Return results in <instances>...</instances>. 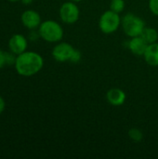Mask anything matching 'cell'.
<instances>
[{
  "label": "cell",
  "instance_id": "13",
  "mask_svg": "<svg viewBox=\"0 0 158 159\" xmlns=\"http://www.w3.org/2000/svg\"><path fill=\"white\" fill-rule=\"evenodd\" d=\"M126 3L124 0H112L110 3V9L120 14L125 9Z\"/></svg>",
  "mask_w": 158,
  "mask_h": 159
},
{
  "label": "cell",
  "instance_id": "20",
  "mask_svg": "<svg viewBox=\"0 0 158 159\" xmlns=\"http://www.w3.org/2000/svg\"><path fill=\"white\" fill-rule=\"evenodd\" d=\"M7 1H10V2H18L20 0H7Z\"/></svg>",
  "mask_w": 158,
  "mask_h": 159
},
{
  "label": "cell",
  "instance_id": "3",
  "mask_svg": "<svg viewBox=\"0 0 158 159\" xmlns=\"http://www.w3.org/2000/svg\"><path fill=\"white\" fill-rule=\"evenodd\" d=\"M121 25L125 34L129 37H135L142 34L145 28V22L139 16L129 13L121 20Z\"/></svg>",
  "mask_w": 158,
  "mask_h": 159
},
{
  "label": "cell",
  "instance_id": "15",
  "mask_svg": "<svg viewBox=\"0 0 158 159\" xmlns=\"http://www.w3.org/2000/svg\"><path fill=\"white\" fill-rule=\"evenodd\" d=\"M149 8L153 14L158 16V0H149Z\"/></svg>",
  "mask_w": 158,
  "mask_h": 159
},
{
  "label": "cell",
  "instance_id": "16",
  "mask_svg": "<svg viewBox=\"0 0 158 159\" xmlns=\"http://www.w3.org/2000/svg\"><path fill=\"white\" fill-rule=\"evenodd\" d=\"M81 59H82L81 52L79 50L75 49L74 54H73V56H72V58H71V60H70V61L73 62V63H77V62H79L81 61Z\"/></svg>",
  "mask_w": 158,
  "mask_h": 159
},
{
  "label": "cell",
  "instance_id": "6",
  "mask_svg": "<svg viewBox=\"0 0 158 159\" xmlns=\"http://www.w3.org/2000/svg\"><path fill=\"white\" fill-rule=\"evenodd\" d=\"M75 48L66 42L59 43L56 45L52 50V57L55 61L59 62H64V61H70Z\"/></svg>",
  "mask_w": 158,
  "mask_h": 159
},
{
  "label": "cell",
  "instance_id": "10",
  "mask_svg": "<svg viewBox=\"0 0 158 159\" xmlns=\"http://www.w3.org/2000/svg\"><path fill=\"white\" fill-rule=\"evenodd\" d=\"M107 101L114 106H120L125 103L127 95L120 89H111L106 94Z\"/></svg>",
  "mask_w": 158,
  "mask_h": 159
},
{
  "label": "cell",
  "instance_id": "1",
  "mask_svg": "<svg viewBox=\"0 0 158 159\" xmlns=\"http://www.w3.org/2000/svg\"><path fill=\"white\" fill-rule=\"evenodd\" d=\"M15 69L20 75L32 76L37 74L44 65L42 56L34 51H24L17 55L15 61Z\"/></svg>",
  "mask_w": 158,
  "mask_h": 159
},
{
  "label": "cell",
  "instance_id": "4",
  "mask_svg": "<svg viewBox=\"0 0 158 159\" xmlns=\"http://www.w3.org/2000/svg\"><path fill=\"white\" fill-rule=\"evenodd\" d=\"M120 24L121 19L119 17V14L111 9L102 13L99 20L101 31L106 34L115 33L119 28Z\"/></svg>",
  "mask_w": 158,
  "mask_h": 159
},
{
  "label": "cell",
  "instance_id": "5",
  "mask_svg": "<svg viewBox=\"0 0 158 159\" xmlns=\"http://www.w3.org/2000/svg\"><path fill=\"white\" fill-rule=\"evenodd\" d=\"M80 11L75 2H65L60 8V17L64 23L73 24L79 19Z\"/></svg>",
  "mask_w": 158,
  "mask_h": 159
},
{
  "label": "cell",
  "instance_id": "18",
  "mask_svg": "<svg viewBox=\"0 0 158 159\" xmlns=\"http://www.w3.org/2000/svg\"><path fill=\"white\" fill-rule=\"evenodd\" d=\"M5 107H6V102H5V100L0 96V115L4 112L5 110Z\"/></svg>",
  "mask_w": 158,
  "mask_h": 159
},
{
  "label": "cell",
  "instance_id": "21",
  "mask_svg": "<svg viewBox=\"0 0 158 159\" xmlns=\"http://www.w3.org/2000/svg\"><path fill=\"white\" fill-rule=\"evenodd\" d=\"M71 1H73V2H80L82 0H71Z\"/></svg>",
  "mask_w": 158,
  "mask_h": 159
},
{
  "label": "cell",
  "instance_id": "17",
  "mask_svg": "<svg viewBox=\"0 0 158 159\" xmlns=\"http://www.w3.org/2000/svg\"><path fill=\"white\" fill-rule=\"evenodd\" d=\"M6 64V53L0 49V69Z\"/></svg>",
  "mask_w": 158,
  "mask_h": 159
},
{
  "label": "cell",
  "instance_id": "11",
  "mask_svg": "<svg viewBox=\"0 0 158 159\" xmlns=\"http://www.w3.org/2000/svg\"><path fill=\"white\" fill-rule=\"evenodd\" d=\"M144 60L151 66H158V43L149 44L145 52H144Z\"/></svg>",
  "mask_w": 158,
  "mask_h": 159
},
{
  "label": "cell",
  "instance_id": "12",
  "mask_svg": "<svg viewBox=\"0 0 158 159\" xmlns=\"http://www.w3.org/2000/svg\"><path fill=\"white\" fill-rule=\"evenodd\" d=\"M141 36L148 43V44H153L157 42L158 39V33L155 28H149L145 27L141 34Z\"/></svg>",
  "mask_w": 158,
  "mask_h": 159
},
{
  "label": "cell",
  "instance_id": "2",
  "mask_svg": "<svg viewBox=\"0 0 158 159\" xmlns=\"http://www.w3.org/2000/svg\"><path fill=\"white\" fill-rule=\"evenodd\" d=\"M38 34L45 41L56 43L62 39L63 29L61 24L55 20H46L41 22L38 27Z\"/></svg>",
  "mask_w": 158,
  "mask_h": 159
},
{
  "label": "cell",
  "instance_id": "8",
  "mask_svg": "<svg viewBox=\"0 0 158 159\" xmlns=\"http://www.w3.org/2000/svg\"><path fill=\"white\" fill-rule=\"evenodd\" d=\"M22 24L28 28V29H35L40 26L41 24V17L38 12L33 10V9H28L25 10L20 17Z\"/></svg>",
  "mask_w": 158,
  "mask_h": 159
},
{
  "label": "cell",
  "instance_id": "7",
  "mask_svg": "<svg viewBox=\"0 0 158 159\" xmlns=\"http://www.w3.org/2000/svg\"><path fill=\"white\" fill-rule=\"evenodd\" d=\"M28 46L27 39L22 34H14L10 37L8 41V48L12 54L20 55L22 52L26 51Z\"/></svg>",
  "mask_w": 158,
  "mask_h": 159
},
{
  "label": "cell",
  "instance_id": "9",
  "mask_svg": "<svg viewBox=\"0 0 158 159\" xmlns=\"http://www.w3.org/2000/svg\"><path fill=\"white\" fill-rule=\"evenodd\" d=\"M148 45L149 44L141 35H139V36L131 37V39L129 42V48L134 55L143 56Z\"/></svg>",
  "mask_w": 158,
  "mask_h": 159
},
{
  "label": "cell",
  "instance_id": "19",
  "mask_svg": "<svg viewBox=\"0 0 158 159\" xmlns=\"http://www.w3.org/2000/svg\"><path fill=\"white\" fill-rule=\"evenodd\" d=\"M23 4H25V5H28V4H30L33 0H20Z\"/></svg>",
  "mask_w": 158,
  "mask_h": 159
},
{
  "label": "cell",
  "instance_id": "14",
  "mask_svg": "<svg viewBox=\"0 0 158 159\" xmlns=\"http://www.w3.org/2000/svg\"><path fill=\"white\" fill-rule=\"evenodd\" d=\"M128 134H129V139L132 140V141L135 142V143L141 142V141L142 140V138H143L142 132L139 129H135V128L130 129L129 130V133H128Z\"/></svg>",
  "mask_w": 158,
  "mask_h": 159
}]
</instances>
